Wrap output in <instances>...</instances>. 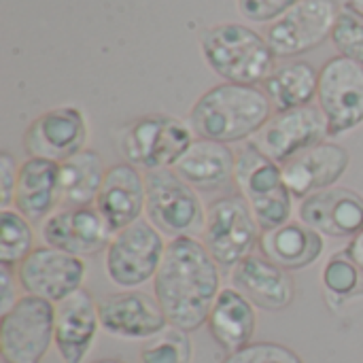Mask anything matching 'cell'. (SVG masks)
<instances>
[{
  "instance_id": "28",
  "label": "cell",
  "mask_w": 363,
  "mask_h": 363,
  "mask_svg": "<svg viewBox=\"0 0 363 363\" xmlns=\"http://www.w3.org/2000/svg\"><path fill=\"white\" fill-rule=\"evenodd\" d=\"M30 223L15 208L0 211V266L15 268L36 249Z\"/></svg>"
},
{
  "instance_id": "32",
  "label": "cell",
  "mask_w": 363,
  "mask_h": 363,
  "mask_svg": "<svg viewBox=\"0 0 363 363\" xmlns=\"http://www.w3.org/2000/svg\"><path fill=\"white\" fill-rule=\"evenodd\" d=\"M221 363H304L302 357L279 342H251L249 347L230 353Z\"/></svg>"
},
{
  "instance_id": "16",
  "label": "cell",
  "mask_w": 363,
  "mask_h": 363,
  "mask_svg": "<svg viewBox=\"0 0 363 363\" xmlns=\"http://www.w3.org/2000/svg\"><path fill=\"white\" fill-rule=\"evenodd\" d=\"M100 328L121 340H151L170 323L160 302L143 291H119L98 302Z\"/></svg>"
},
{
  "instance_id": "24",
  "label": "cell",
  "mask_w": 363,
  "mask_h": 363,
  "mask_svg": "<svg viewBox=\"0 0 363 363\" xmlns=\"http://www.w3.org/2000/svg\"><path fill=\"white\" fill-rule=\"evenodd\" d=\"M236 153L230 145L196 138L187 153L177 162L174 170L194 187L202 191H217L228 187L236 174Z\"/></svg>"
},
{
  "instance_id": "19",
  "label": "cell",
  "mask_w": 363,
  "mask_h": 363,
  "mask_svg": "<svg viewBox=\"0 0 363 363\" xmlns=\"http://www.w3.org/2000/svg\"><path fill=\"white\" fill-rule=\"evenodd\" d=\"M147 204L145 174L128 162L115 164L106 170L100 194L94 202L111 232H119L143 219Z\"/></svg>"
},
{
  "instance_id": "30",
  "label": "cell",
  "mask_w": 363,
  "mask_h": 363,
  "mask_svg": "<svg viewBox=\"0 0 363 363\" xmlns=\"http://www.w3.org/2000/svg\"><path fill=\"white\" fill-rule=\"evenodd\" d=\"M191 355L194 347L189 334L168 325L143 347L140 363H191Z\"/></svg>"
},
{
  "instance_id": "12",
  "label": "cell",
  "mask_w": 363,
  "mask_h": 363,
  "mask_svg": "<svg viewBox=\"0 0 363 363\" xmlns=\"http://www.w3.org/2000/svg\"><path fill=\"white\" fill-rule=\"evenodd\" d=\"M87 268L77 255L64 253L53 247H36L19 266L17 279L28 296L43 298L60 304L79 289H83Z\"/></svg>"
},
{
  "instance_id": "15",
  "label": "cell",
  "mask_w": 363,
  "mask_h": 363,
  "mask_svg": "<svg viewBox=\"0 0 363 363\" xmlns=\"http://www.w3.org/2000/svg\"><path fill=\"white\" fill-rule=\"evenodd\" d=\"M89 130L85 115L77 106H57L38 115L23 134L28 157L66 162L85 149Z\"/></svg>"
},
{
  "instance_id": "5",
  "label": "cell",
  "mask_w": 363,
  "mask_h": 363,
  "mask_svg": "<svg viewBox=\"0 0 363 363\" xmlns=\"http://www.w3.org/2000/svg\"><path fill=\"white\" fill-rule=\"evenodd\" d=\"M234 181L249 202L262 232L291 221L294 194L283 179V166L266 157L255 145H245L236 157Z\"/></svg>"
},
{
  "instance_id": "26",
  "label": "cell",
  "mask_w": 363,
  "mask_h": 363,
  "mask_svg": "<svg viewBox=\"0 0 363 363\" xmlns=\"http://www.w3.org/2000/svg\"><path fill=\"white\" fill-rule=\"evenodd\" d=\"M266 96L277 113L308 106L317 98L319 72L311 62L296 60L285 62L272 70V74L262 83Z\"/></svg>"
},
{
  "instance_id": "22",
  "label": "cell",
  "mask_w": 363,
  "mask_h": 363,
  "mask_svg": "<svg viewBox=\"0 0 363 363\" xmlns=\"http://www.w3.org/2000/svg\"><path fill=\"white\" fill-rule=\"evenodd\" d=\"M62 202L60 164L40 157H28L19 168L15 189V211L28 221H45Z\"/></svg>"
},
{
  "instance_id": "2",
  "label": "cell",
  "mask_w": 363,
  "mask_h": 363,
  "mask_svg": "<svg viewBox=\"0 0 363 363\" xmlns=\"http://www.w3.org/2000/svg\"><path fill=\"white\" fill-rule=\"evenodd\" d=\"M272 117V102L257 85L221 83L204 91L189 111L198 138L223 145L253 138Z\"/></svg>"
},
{
  "instance_id": "37",
  "label": "cell",
  "mask_w": 363,
  "mask_h": 363,
  "mask_svg": "<svg viewBox=\"0 0 363 363\" xmlns=\"http://www.w3.org/2000/svg\"><path fill=\"white\" fill-rule=\"evenodd\" d=\"M347 4H349L353 11H357L359 15H363V0H349Z\"/></svg>"
},
{
  "instance_id": "14",
  "label": "cell",
  "mask_w": 363,
  "mask_h": 363,
  "mask_svg": "<svg viewBox=\"0 0 363 363\" xmlns=\"http://www.w3.org/2000/svg\"><path fill=\"white\" fill-rule=\"evenodd\" d=\"M40 238L47 247L83 259L106 251L113 232L96 206H66L43 221Z\"/></svg>"
},
{
  "instance_id": "23",
  "label": "cell",
  "mask_w": 363,
  "mask_h": 363,
  "mask_svg": "<svg viewBox=\"0 0 363 363\" xmlns=\"http://www.w3.org/2000/svg\"><path fill=\"white\" fill-rule=\"evenodd\" d=\"M259 251L272 264L296 272L317 264L325 251V238L302 221H287L281 228L262 232Z\"/></svg>"
},
{
  "instance_id": "33",
  "label": "cell",
  "mask_w": 363,
  "mask_h": 363,
  "mask_svg": "<svg viewBox=\"0 0 363 363\" xmlns=\"http://www.w3.org/2000/svg\"><path fill=\"white\" fill-rule=\"evenodd\" d=\"M300 0H238V11L242 17L255 23H268L279 19Z\"/></svg>"
},
{
  "instance_id": "7",
  "label": "cell",
  "mask_w": 363,
  "mask_h": 363,
  "mask_svg": "<svg viewBox=\"0 0 363 363\" xmlns=\"http://www.w3.org/2000/svg\"><path fill=\"white\" fill-rule=\"evenodd\" d=\"M166 245L164 234L149 219H138L115 232L104 255L108 281L119 289H136L153 281L162 266Z\"/></svg>"
},
{
  "instance_id": "17",
  "label": "cell",
  "mask_w": 363,
  "mask_h": 363,
  "mask_svg": "<svg viewBox=\"0 0 363 363\" xmlns=\"http://www.w3.org/2000/svg\"><path fill=\"white\" fill-rule=\"evenodd\" d=\"M302 223L328 238H355L363 232V196L347 187H330L300 202Z\"/></svg>"
},
{
  "instance_id": "11",
  "label": "cell",
  "mask_w": 363,
  "mask_h": 363,
  "mask_svg": "<svg viewBox=\"0 0 363 363\" xmlns=\"http://www.w3.org/2000/svg\"><path fill=\"white\" fill-rule=\"evenodd\" d=\"M319 108L325 115L330 136H340L363 123V66L336 55L319 70Z\"/></svg>"
},
{
  "instance_id": "27",
  "label": "cell",
  "mask_w": 363,
  "mask_h": 363,
  "mask_svg": "<svg viewBox=\"0 0 363 363\" xmlns=\"http://www.w3.org/2000/svg\"><path fill=\"white\" fill-rule=\"evenodd\" d=\"M104 174L102 157L91 149H83L68 157L60 164L62 202L68 206H91L100 194Z\"/></svg>"
},
{
  "instance_id": "9",
  "label": "cell",
  "mask_w": 363,
  "mask_h": 363,
  "mask_svg": "<svg viewBox=\"0 0 363 363\" xmlns=\"http://www.w3.org/2000/svg\"><path fill=\"white\" fill-rule=\"evenodd\" d=\"M55 342V304L21 296L0 319V353L4 363H40Z\"/></svg>"
},
{
  "instance_id": "34",
  "label": "cell",
  "mask_w": 363,
  "mask_h": 363,
  "mask_svg": "<svg viewBox=\"0 0 363 363\" xmlns=\"http://www.w3.org/2000/svg\"><path fill=\"white\" fill-rule=\"evenodd\" d=\"M19 164L17 160L9 153L2 151L0 153V206L9 208L15 202V189H17V181H19Z\"/></svg>"
},
{
  "instance_id": "29",
  "label": "cell",
  "mask_w": 363,
  "mask_h": 363,
  "mask_svg": "<svg viewBox=\"0 0 363 363\" xmlns=\"http://www.w3.org/2000/svg\"><path fill=\"white\" fill-rule=\"evenodd\" d=\"M362 274L363 270L351 259V255L347 251L342 253H334L323 268L321 281H323V289L328 300H336V302H345L349 298H353L359 287H362Z\"/></svg>"
},
{
  "instance_id": "18",
  "label": "cell",
  "mask_w": 363,
  "mask_h": 363,
  "mask_svg": "<svg viewBox=\"0 0 363 363\" xmlns=\"http://www.w3.org/2000/svg\"><path fill=\"white\" fill-rule=\"evenodd\" d=\"M230 283L253 306L268 313L285 311L296 300V283L289 270L272 264L264 255L253 253L236 264L232 268Z\"/></svg>"
},
{
  "instance_id": "21",
  "label": "cell",
  "mask_w": 363,
  "mask_h": 363,
  "mask_svg": "<svg viewBox=\"0 0 363 363\" xmlns=\"http://www.w3.org/2000/svg\"><path fill=\"white\" fill-rule=\"evenodd\" d=\"M100 330L98 302L87 289H79L55 304V349L64 363H83Z\"/></svg>"
},
{
  "instance_id": "4",
  "label": "cell",
  "mask_w": 363,
  "mask_h": 363,
  "mask_svg": "<svg viewBox=\"0 0 363 363\" xmlns=\"http://www.w3.org/2000/svg\"><path fill=\"white\" fill-rule=\"evenodd\" d=\"M194 130L174 115L153 113L121 128L117 147L123 160L138 170L174 168L194 143Z\"/></svg>"
},
{
  "instance_id": "10",
  "label": "cell",
  "mask_w": 363,
  "mask_h": 363,
  "mask_svg": "<svg viewBox=\"0 0 363 363\" xmlns=\"http://www.w3.org/2000/svg\"><path fill=\"white\" fill-rule=\"evenodd\" d=\"M342 6L338 0H300L266 30L277 57H296L332 38Z\"/></svg>"
},
{
  "instance_id": "3",
  "label": "cell",
  "mask_w": 363,
  "mask_h": 363,
  "mask_svg": "<svg viewBox=\"0 0 363 363\" xmlns=\"http://www.w3.org/2000/svg\"><path fill=\"white\" fill-rule=\"evenodd\" d=\"M200 49L206 64L225 83L257 85L277 68V53L266 36L245 23H219L204 30Z\"/></svg>"
},
{
  "instance_id": "6",
  "label": "cell",
  "mask_w": 363,
  "mask_h": 363,
  "mask_svg": "<svg viewBox=\"0 0 363 363\" xmlns=\"http://www.w3.org/2000/svg\"><path fill=\"white\" fill-rule=\"evenodd\" d=\"M147 219L166 236H198L204 232L206 211L198 191L174 170L160 168L145 172Z\"/></svg>"
},
{
  "instance_id": "35",
  "label": "cell",
  "mask_w": 363,
  "mask_h": 363,
  "mask_svg": "<svg viewBox=\"0 0 363 363\" xmlns=\"http://www.w3.org/2000/svg\"><path fill=\"white\" fill-rule=\"evenodd\" d=\"M17 281L13 268L0 266V317L6 315L17 304Z\"/></svg>"
},
{
  "instance_id": "20",
  "label": "cell",
  "mask_w": 363,
  "mask_h": 363,
  "mask_svg": "<svg viewBox=\"0 0 363 363\" xmlns=\"http://www.w3.org/2000/svg\"><path fill=\"white\" fill-rule=\"evenodd\" d=\"M349 162L351 155L345 147L336 143H321L285 162L283 179L294 198L304 200L317 191L336 185L345 177Z\"/></svg>"
},
{
  "instance_id": "31",
  "label": "cell",
  "mask_w": 363,
  "mask_h": 363,
  "mask_svg": "<svg viewBox=\"0 0 363 363\" xmlns=\"http://www.w3.org/2000/svg\"><path fill=\"white\" fill-rule=\"evenodd\" d=\"M332 43L340 51V55L355 60L363 66V15L353 11L349 4H345L338 15L332 32Z\"/></svg>"
},
{
  "instance_id": "1",
  "label": "cell",
  "mask_w": 363,
  "mask_h": 363,
  "mask_svg": "<svg viewBox=\"0 0 363 363\" xmlns=\"http://www.w3.org/2000/svg\"><path fill=\"white\" fill-rule=\"evenodd\" d=\"M219 268L198 238H170L153 279V291L172 328L191 334L208 321L213 304L221 294Z\"/></svg>"
},
{
  "instance_id": "25",
  "label": "cell",
  "mask_w": 363,
  "mask_h": 363,
  "mask_svg": "<svg viewBox=\"0 0 363 363\" xmlns=\"http://www.w3.org/2000/svg\"><path fill=\"white\" fill-rule=\"evenodd\" d=\"M208 332L213 340L230 355L253 342L257 330L255 306L234 287L221 289L208 315Z\"/></svg>"
},
{
  "instance_id": "36",
  "label": "cell",
  "mask_w": 363,
  "mask_h": 363,
  "mask_svg": "<svg viewBox=\"0 0 363 363\" xmlns=\"http://www.w3.org/2000/svg\"><path fill=\"white\" fill-rule=\"evenodd\" d=\"M347 253L351 255V259L363 270V232H359L355 238H351V242L347 247Z\"/></svg>"
},
{
  "instance_id": "8",
  "label": "cell",
  "mask_w": 363,
  "mask_h": 363,
  "mask_svg": "<svg viewBox=\"0 0 363 363\" xmlns=\"http://www.w3.org/2000/svg\"><path fill=\"white\" fill-rule=\"evenodd\" d=\"M204 247L221 268H234L259 247L262 228L242 196H225L206 208Z\"/></svg>"
},
{
  "instance_id": "13",
  "label": "cell",
  "mask_w": 363,
  "mask_h": 363,
  "mask_svg": "<svg viewBox=\"0 0 363 363\" xmlns=\"http://www.w3.org/2000/svg\"><path fill=\"white\" fill-rule=\"evenodd\" d=\"M325 136H330V132L323 111L308 104L270 117V121L253 136L251 145L283 166L291 157L325 143Z\"/></svg>"
},
{
  "instance_id": "38",
  "label": "cell",
  "mask_w": 363,
  "mask_h": 363,
  "mask_svg": "<svg viewBox=\"0 0 363 363\" xmlns=\"http://www.w3.org/2000/svg\"><path fill=\"white\" fill-rule=\"evenodd\" d=\"M91 363H125V362H121V359H98V362H91Z\"/></svg>"
}]
</instances>
